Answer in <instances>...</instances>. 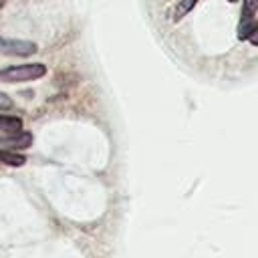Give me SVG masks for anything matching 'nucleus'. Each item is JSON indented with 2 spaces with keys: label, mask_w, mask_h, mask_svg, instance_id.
Masks as SVG:
<instances>
[{
  "label": "nucleus",
  "mask_w": 258,
  "mask_h": 258,
  "mask_svg": "<svg viewBox=\"0 0 258 258\" xmlns=\"http://www.w3.org/2000/svg\"><path fill=\"white\" fill-rule=\"evenodd\" d=\"M198 2H200V0H181V2H179V4L175 6L173 18H175V20H181V18H183V16H185L187 12H191V8H194V6L198 4Z\"/></svg>",
  "instance_id": "obj_5"
},
{
  "label": "nucleus",
  "mask_w": 258,
  "mask_h": 258,
  "mask_svg": "<svg viewBox=\"0 0 258 258\" xmlns=\"http://www.w3.org/2000/svg\"><path fill=\"white\" fill-rule=\"evenodd\" d=\"M0 161H2V163H8V165H12V167H16V165H24L26 157L20 155V153H12V151H0Z\"/></svg>",
  "instance_id": "obj_4"
},
{
  "label": "nucleus",
  "mask_w": 258,
  "mask_h": 258,
  "mask_svg": "<svg viewBox=\"0 0 258 258\" xmlns=\"http://www.w3.org/2000/svg\"><path fill=\"white\" fill-rule=\"evenodd\" d=\"M44 75H46V67L40 62L16 64L0 71V83H26V81H36Z\"/></svg>",
  "instance_id": "obj_1"
},
{
  "label": "nucleus",
  "mask_w": 258,
  "mask_h": 258,
  "mask_svg": "<svg viewBox=\"0 0 258 258\" xmlns=\"http://www.w3.org/2000/svg\"><path fill=\"white\" fill-rule=\"evenodd\" d=\"M228 2H238V0H228Z\"/></svg>",
  "instance_id": "obj_6"
},
{
  "label": "nucleus",
  "mask_w": 258,
  "mask_h": 258,
  "mask_svg": "<svg viewBox=\"0 0 258 258\" xmlns=\"http://www.w3.org/2000/svg\"><path fill=\"white\" fill-rule=\"evenodd\" d=\"M22 131V121L18 117H10V115H0V133H8V135H16Z\"/></svg>",
  "instance_id": "obj_3"
},
{
  "label": "nucleus",
  "mask_w": 258,
  "mask_h": 258,
  "mask_svg": "<svg viewBox=\"0 0 258 258\" xmlns=\"http://www.w3.org/2000/svg\"><path fill=\"white\" fill-rule=\"evenodd\" d=\"M0 52L8 56H28L36 52V44L32 40H16L0 36Z\"/></svg>",
  "instance_id": "obj_2"
}]
</instances>
